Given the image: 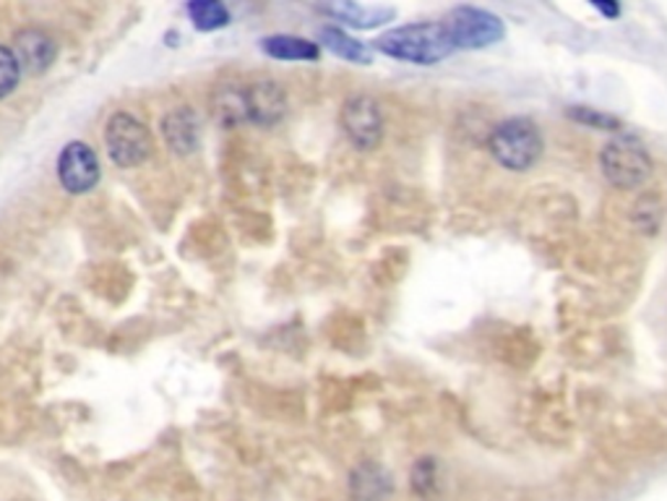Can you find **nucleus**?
<instances>
[{
	"mask_svg": "<svg viewBox=\"0 0 667 501\" xmlns=\"http://www.w3.org/2000/svg\"><path fill=\"white\" fill-rule=\"evenodd\" d=\"M321 11L334 21H339L342 30L350 26V30L358 32L379 30V26L396 19L394 6H363V3H354V0H337V3L331 6H321Z\"/></svg>",
	"mask_w": 667,
	"mask_h": 501,
	"instance_id": "obj_9",
	"label": "nucleus"
},
{
	"mask_svg": "<svg viewBox=\"0 0 667 501\" xmlns=\"http://www.w3.org/2000/svg\"><path fill=\"white\" fill-rule=\"evenodd\" d=\"M318 40H321V45L334 55V58H339L345 63H354V66H371L373 63V47L365 45V42H360L358 37H352V34L342 30V26H337V24L321 26Z\"/></svg>",
	"mask_w": 667,
	"mask_h": 501,
	"instance_id": "obj_11",
	"label": "nucleus"
},
{
	"mask_svg": "<svg viewBox=\"0 0 667 501\" xmlns=\"http://www.w3.org/2000/svg\"><path fill=\"white\" fill-rule=\"evenodd\" d=\"M394 491L392 472L379 462H360L350 476V493L354 501H386Z\"/></svg>",
	"mask_w": 667,
	"mask_h": 501,
	"instance_id": "obj_10",
	"label": "nucleus"
},
{
	"mask_svg": "<svg viewBox=\"0 0 667 501\" xmlns=\"http://www.w3.org/2000/svg\"><path fill=\"white\" fill-rule=\"evenodd\" d=\"M438 486V462L436 457H420L413 468V491L420 499H430Z\"/></svg>",
	"mask_w": 667,
	"mask_h": 501,
	"instance_id": "obj_17",
	"label": "nucleus"
},
{
	"mask_svg": "<svg viewBox=\"0 0 667 501\" xmlns=\"http://www.w3.org/2000/svg\"><path fill=\"white\" fill-rule=\"evenodd\" d=\"M488 152L503 171L527 173L545 154V137L532 118H503L488 133Z\"/></svg>",
	"mask_w": 667,
	"mask_h": 501,
	"instance_id": "obj_2",
	"label": "nucleus"
},
{
	"mask_svg": "<svg viewBox=\"0 0 667 501\" xmlns=\"http://www.w3.org/2000/svg\"><path fill=\"white\" fill-rule=\"evenodd\" d=\"M373 47L386 58L413 63V66H436L453 53L444 21H413V24L386 30Z\"/></svg>",
	"mask_w": 667,
	"mask_h": 501,
	"instance_id": "obj_1",
	"label": "nucleus"
},
{
	"mask_svg": "<svg viewBox=\"0 0 667 501\" xmlns=\"http://www.w3.org/2000/svg\"><path fill=\"white\" fill-rule=\"evenodd\" d=\"M566 118H571L573 123L584 126V129L621 133V121H619V118L610 116V112L589 108V105H571V108H566Z\"/></svg>",
	"mask_w": 667,
	"mask_h": 501,
	"instance_id": "obj_16",
	"label": "nucleus"
},
{
	"mask_svg": "<svg viewBox=\"0 0 667 501\" xmlns=\"http://www.w3.org/2000/svg\"><path fill=\"white\" fill-rule=\"evenodd\" d=\"M261 51L269 58L289 63H316L321 58V45L314 40L297 37V34H269L261 40Z\"/></svg>",
	"mask_w": 667,
	"mask_h": 501,
	"instance_id": "obj_12",
	"label": "nucleus"
},
{
	"mask_svg": "<svg viewBox=\"0 0 667 501\" xmlns=\"http://www.w3.org/2000/svg\"><path fill=\"white\" fill-rule=\"evenodd\" d=\"M186 11L190 21H194L196 30L201 32L222 30V26L230 24L232 19L222 0H194V3H188Z\"/></svg>",
	"mask_w": 667,
	"mask_h": 501,
	"instance_id": "obj_15",
	"label": "nucleus"
},
{
	"mask_svg": "<svg viewBox=\"0 0 667 501\" xmlns=\"http://www.w3.org/2000/svg\"><path fill=\"white\" fill-rule=\"evenodd\" d=\"M165 139L170 146L177 152H190L198 144V126L196 118L188 110H177L173 116L165 118Z\"/></svg>",
	"mask_w": 667,
	"mask_h": 501,
	"instance_id": "obj_14",
	"label": "nucleus"
},
{
	"mask_svg": "<svg viewBox=\"0 0 667 501\" xmlns=\"http://www.w3.org/2000/svg\"><path fill=\"white\" fill-rule=\"evenodd\" d=\"M592 9L602 13V17H605L608 21L621 17V3H615V0H592Z\"/></svg>",
	"mask_w": 667,
	"mask_h": 501,
	"instance_id": "obj_19",
	"label": "nucleus"
},
{
	"mask_svg": "<svg viewBox=\"0 0 667 501\" xmlns=\"http://www.w3.org/2000/svg\"><path fill=\"white\" fill-rule=\"evenodd\" d=\"M453 51H485L506 37V24L499 13L480 6H457L444 21Z\"/></svg>",
	"mask_w": 667,
	"mask_h": 501,
	"instance_id": "obj_4",
	"label": "nucleus"
},
{
	"mask_svg": "<svg viewBox=\"0 0 667 501\" xmlns=\"http://www.w3.org/2000/svg\"><path fill=\"white\" fill-rule=\"evenodd\" d=\"M105 144H108L110 157L120 167H136L152 152V139H149L146 126L133 118L131 112H116L105 129Z\"/></svg>",
	"mask_w": 667,
	"mask_h": 501,
	"instance_id": "obj_6",
	"label": "nucleus"
},
{
	"mask_svg": "<svg viewBox=\"0 0 667 501\" xmlns=\"http://www.w3.org/2000/svg\"><path fill=\"white\" fill-rule=\"evenodd\" d=\"M600 171L613 188H642L652 178L655 162L642 139L634 133H615L600 150Z\"/></svg>",
	"mask_w": 667,
	"mask_h": 501,
	"instance_id": "obj_3",
	"label": "nucleus"
},
{
	"mask_svg": "<svg viewBox=\"0 0 667 501\" xmlns=\"http://www.w3.org/2000/svg\"><path fill=\"white\" fill-rule=\"evenodd\" d=\"M17 61L21 68L40 74L45 70L55 58V42L40 30H26L17 37Z\"/></svg>",
	"mask_w": 667,
	"mask_h": 501,
	"instance_id": "obj_13",
	"label": "nucleus"
},
{
	"mask_svg": "<svg viewBox=\"0 0 667 501\" xmlns=\"http://www.w3.org/2000/svg\"><path fill=\"white\" fill-rule=\"evenodd\" d=\"M339 126H342L347 141L358 152L379 150L383 131H386L381 102L373 95H363V91L350 95L342 102V110H339Z\"/></svg>",
	"mask_w": 667,
	"mask_h": 501,
	"instance_id": "obj_5",
	"label": "nucleus"
},
{
	"mask_svg": "<svg viewBox=\"0 0 667 501\" xmlns=\"http://www.w3.org/2000/svg\"><path fill=\"white\" fill-rule=\"evenodd\" d=\"M58 178L68 194H87L99 181V160L84 141H70L58 157Z\"/></svg>",
	"mask_w": 667,
	"mask_h": 501,
	"instance_id": "obj_7",
	"label": "nucleus"
},
{
	"mask_svg": "<svg viewBox=\"0 0 667 501\" xmlns=\"http://www.w3.org/2000/svg\"><path fill=\"white\" fill-rule=\"evenodd\" d=\"M243 108L245 121L255 126H276L287 112V95L280 84L272 79L253 81L251 87L243 89Z\"/></svg>",
	"mask_w": 667,
	"mask_h": 501,
	"instance_id": "obj_8",
	"label": "nucleus"
},
{
	"mask_svg": "<svg viewBox=\"0 0 667 501\" xmlns=\"http://www.w3.org/2000/svg\"><path fill=\"white\" fill-rule=\"evenodd\" d=\"M19 70H21V66H19L17 55H13V51H9V47L0 45V100L17 89Z\"/></svg>",
	"mask_w": 667,
	"mask_h": 501,
	"instance_id": "obj_18",
	"label": "nucleus"
}]
</instances>
